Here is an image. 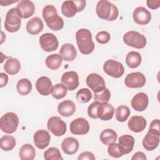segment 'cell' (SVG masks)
I'll use <instances>...</instances> for the list:
<instances>
[{"label": "cell", "instance_id": "obj_1", "mask_svg": "<svg viewBox=\"0 0 160 160\" xmlns=\"http://www.w3.org/2000/svg\"><path fill=\"white\" fill-rule=\"evenodd\" d=\"M42 18L49 28L52 31H59L64 27V21L58 16L56 8L53 5H47L42 10Z\"/></svg>", "mask_w": 160, "mask_h": 160}, {"label": "cell", "instance_id": "obj_2", "mask_svg": "<svg viewBox=\"0 0 160 160\" xmlns=\"http://www.w3.org/2000/svg\"><path fill=\"white\" fill-rule=\"evenodd\" d=\"M76 39L78 47L81 53L89 54L94 49V43L92 41V34L87 29H80L76 33Z\"/></svg>", "mask_w": 160, "mask_h": 160}, {"label": "cell", "instance_id": "obj_3", "mask_svg": "<svg viewBox=\"0 0 160 160\" xmlns=\"http://www.w3.org/2000/svg\"><path fill=\"white\" fill-rule=\"evenodd\" d=\"M96 11L99 18L109 21L116 20L119 15V11L116 6L106 0L98 1Z\"/></svg>", "mask_w": 160, "mask_h": 160}, {"label": "cell", "instance_id": "obj_4", "mask_svg": "<svg viewBox=\"0 0 160 160\" xmlns=\"http://www.w3.org/2000/svg\"><path fill=\"white\" fill-rule=\"evenodd\" d=\"M22 13L17 8L8 10L6 14L4 28L9 32H15L19 31L21 25Z\"/></svg>", "mask_w": 160, "mask_h": 160}, {"label": "cell", "instance_id": "obj_5", "mask_svg": "<svg viewBox=\"0 0 160 160\" xmlns=\"http://www.w3.org/2000/svg\"><path fill=\"white\" fill-rule=\"evenodd\" d=\"M19 124V118L16 114L8 112L0 118V128L2 132L7 134L14 132Z\"/></svg>", "mask_w": 160, "mask_h": 160}, {"label": "cell", "instance_id": "obj_6", "mask_svg": "<svg viewBox=\"0 0 160 160\" xmlns=\"http://www.w3.org/2000/svg\"><path fill=\"white\" fill-rule=\"evenodd\" d=\"M123 41L126 45L136 49H142L147 44L146 37L134 31L126 32L123 36Z\"/></svg>", "mask_w": 160, "mask_h": 160}, {"label": "cell", "instance_id": "obj_7", "mask_svg": "<svg viewBox=\"0 0 160 160\" xmlns=\"http://www.w3.org/2000/svg\"><path fill=\"white\" fill-rule=\"evenodd\" d=\"M48 129L56 136H61L66 132L67 126L58 116L51 117L47 122Z\"/></svg>", "mask_w": 160, "mask_h": 160}, {"label": "cell", "instance_id": "obj_8", "mask_svg": "<svg viewBox=\"0 0 160 160\" xmlns=\"http://www.w3.org/2000/svg\"><path fill=\"white\" fill-rule=\"evenodd\" d=\"M103 70L108 75L114 78L121 77L124 72V68L122 63L113 59L107 60L104 62Z\"/></svg>", "mask_w": 160, "mask_h": 160}, {"label": "cell", "instance_id": "obj_9", "mask_svg": "<svg viewBox=\"0 0 160 160\" xmlns=\"http://www.w3.org/2000/svg\"><path fill=\"white\" fill-rule=\"evenodd\" d=\"M159 131L156 129L149 128V131L144 137L142 144L147 151L155 149L159 143Z\"/></svg>", "mask_w": 160, "mask_h": 160}, {"label": "cell", "instance_id": "obj_10", "mask_svg": "<svg viewBox=\"0 0 160 160\" xmlns=\"http://www.w3.org/2000/svg\"><path fill=\"white\" fill-rule=\"evenodd\" d=\"M41 48L46 52H51L57 49L59 42L56 36L49 32L42 34L39 38Z\"/></svg>", "mask_w": 160, "mask_h": 160}, {"label": "cell", "instance_id": "obj_11", "mask_svg": "<svg viewBox=\"0 0 160 160\" xmlns=\"http://www.w3.org/2000/svg\"><path fill=\"white\" fill-rule=\"evenodd\" d=\"M145 76L140 72H131L128 74L124 79L125 85L130 88H139L146 84Z\"/></svg>", "mask_w": 160, "mask_h": 160}, {"label": "cell", "instance_id": "obj_12", "mask_svg": "<svg viewBox=\"0 0 160 160\" xmlns=\"http://www.w3.org/2000/svg\"><path fill=\"white\" fill-rule=\"evenodd\" d=\"M86 82L88 86L94 92H99L106 88V84L103 78L96 73L89 74L86 78Z\"/></svg>", "mask_w": 160, "mask_h": 160}, {"label": "cell", "instance_id": "obj_13", "mask_svg": "<svg viewBox=\"0 0 160 160\" xmlns=\"http://www.w3.org/2000/svg\"><path fill=\"white\" fill-rule=\"evenodd\" d=\"M89 131V124L83 118H78L74 119L70 124V131L75 135H84Z\"/></svg>", "mask_w": 160, "mask_h": 160}, {"label": "cell", "instance_id": "obj_14", "mask_svg": "<svg viewBox=\"0 0 160 160\" xmlns=\"http://www.w3.org/2000/svg\"><path fill=\"white\" fill-rule=\"evenodd\" d=\"M132 17L134 22L138 24L146 25L151 19V14L144 7L139 6L134 10Z\"/></svg>", "mask_w": 160, "mask_h": 160}, {"label": "cell", "instance_id": "obj_15", "mask_svg": "<svg viewBox=\"0 0 160 160\" xmlns=\"http://www.w3.org/2000/svg\"><path fill=\"white\" fill-rule=\"evenodd\" d=\"M61 82L66 86L69 91L76 89L79 86V76L76 72L71 71L63 73L61 77Z\"/></svg>", "mask_w": 160, "mask_h": 160}, {"label": "cell", "instance_id": "obj_16", "mask_svg": "<svg viewBox=\"0 0 160 160\" xmlns=\"http://www.w3.org/2000/svg\"><path fill=\"white\" fill-rule=\"evenodd\" d=\"M34 145L40 149H44L48 146L51 140L49 133L44 129L38 130L33 136Z\"/></svg>", "mask_w": 160, "mask_h": 160}, {"label": "cell", "instance_id": "obj_17", "mask_svg": "<svg viewBox=\"0 0 160 160\" xmlns=\"http://www.w3.org/2000/svg\"><path fill=\"white\" fill-rule=\"evenodd\" d=\"M36 88L38 92L42 96H48L52 91V83L51 79L46 76H41L36 82Z\"/></svg>", "mask_w": 160, "mask_h": 160}, {"label": "cell", "instance_id": "obj_18", "mask_svg": "<svg viewBox=\"0 0 160 160\" xmlns=\"http://www.w3.org/2000/svg\"><path fill=\"white\" fill-rule=\"evenodd\" d=\"M149 103L148 95L144 92H139L136 94L132 99L131 104L132 108L137 111H144Z\"/></svg>", "mask_w": 160, "mask_h": 160}, {"label": "cell", "instance_id": "obj_19", "mask_svg": "<svg viewBox=\"0 0 160 160\" xmlns=\"http://www.w3.org/2000/svg\"><path fill=\"white\" fill-rule=\"evenodd\" d=\"M146 119L141 116H133L128 121L129 129L134 132H140L144 130L146 127Z\"/></svg>", "mask_w": 160, "mask_h": 160}, {"label": "cell", "instance_id": "obj_20", "mask_svg": "<svg viewBox=\"0 0 160 160\" xmlns=\"http://www.w3.org/2000/svg\"><path fill=\"white\" fill-rule=\"evenodd\" d=\"M79 147L78 141L72 137L65 138L61 143V148L63 152L68 155L74 154L78 151Z\"/></svg>", "mask_w": 160, "mask_h": 160}, {"label": "cell", "instance_id": "obj_21", "mask_svg": "<svg viewBox=\"0 0 160 160\" xmlns=\"http://www.w3.org/2000/svg\"><path fill=\"white\" fill-rule=\"evenodd\" d=\"M43 28V22L39 17H34L31 18L26 23V31L31 35H37L42 31Z\"/></svg>", "mask_w": 160, "mask_h": 160}, {"label": "cell", "instance_id": "obj_22", "mask_svg": "<svg viewBox=\"0 0 160 160\" xmlns=\"http://www.w3.org/2000/svg\"><path fill=\"white\" fill-rule=\"evenodd\" d=\"M114 113V107L108 102L101 103L98 108V118L102 121H109L113 117Z\"/></svg>", "mask_w": 160, "mask_h": 160}, {"label": "cell", "instance_id": "obj_23", "mask_svg": "<svg viewBox=\"0 0 160 160\" xmlns=\"http://www.w3.org/2000/svg\"><path fill=\"white\" fill-rule=\"evenodd\" d=\"M18 8L22 13V18L27 19L32 16L35 12V6L31 1L22 0L17 4Z\"/></svg>", "mask_w": 160, "mask_h": 160}, {"label": "cell", "instance_id": "obj_24", "mask_svg": "<svg viewBox=\"0 0 160 160\" xmlns=\"http://www.w3.org/2000/svg\"><path fill=\"white\" fill-rule=\"evenodd\" d=\"M59 54L65 61H72L77 56V51L72 44L65 43L62 45Z\"/></svg>", "mask_w": 160, "mask_h": 160}, {"label": "cell", "instance_id": "obj_25", "mask_svg": "<svg viewBox=\"0 0 160 160\" xmlns=\"http://www.w3.org/2000/svg\"><path fill=\"white\" fill-rule=\"evenodd\" d=\"M118 144L123 154H129L134 148V138L129 134L122 135L119 137Z\"/></svg>", "mask_w": 160, "mask_h": 160}, {"label": "cell", "instance_id": "obj_26", "mask_svg": "<svg viewBox=\"0 0 160 160\" xmlns=\"http://www.w3.org/2000/svg\"><path fill=\"white\" fill-rule=\"evenodd\" d=\"M58 111L60 115L64 117L72 116L76 111L75 104L71 100H65L61 102L58 106Z\"/></svg>", "mask_w": 160, "mask_h": 160}, {"label": "cell", "instance_id": "obj_27", "mask_svg": "<svg viewBox=\"0 0 160 160\" xmlns=\"http://www.w3.org/2000/svg\"><path fill=\"white\" fill-rule=\"evenodd\" d=\"M61 12L67 18H72L78 12V8L75 1H65L61 6Z\"/></svg>", "mask_w": 160, "mask_h": 160}, {"label": "cell", "instance_id": "obj_28", "mask_svg": "<svg viewBox=\"0 0 160 160\" xmlns=\"http://www.w3.org/2000/svg\"><path fill=\"white\" fill-rule=\"evenodd\" d=\"M4 71L10 75H15L18 74L21 69V64L16 58H10L4 63Z\"/></svg>", "mask_w": 160, "mask_h": 160}, {"label": "cell", "instance_id": "obj_29", "mask_svg": "<svg viewBox=\"0 0 160 160\" xmlns=\"http://www.w3.org/2000/svg\"><path fill=\"white\" fill-rule=\"evenodd\" d=\"M19 156L21 160H32L36 156V150L31 144H25L21 147Z\"/></svg>", "mask_w": 160, "mask_h": 160}, {"label": "cell", "instance_id": "obj_30", "mask_svg": "<svg viewBox=\"0 0 160 160\" xmlns=\"http://www.w3.org/2000/svg\"><path fill=\"white\" fill-rule=\"evenodd\" d=\"M99 138L102 144L109 145L116 141L118 134L114 130L112 129H106L101 132Z\"/></svg>", "mask_w": 160, "mask_h": 160}, {"label": "cell", "instance_id": "obj_31", "mask_svg": "<svg viewBox=\"0 0 160 160\" xmlns=\"http://www.w3.org/2000/svg\"><path fill=\"white\" fill-rule=\"evenodd\" d=\"M142 58L138 52L131 51L126 57V63L130 68H136L141 63Z\"/></svg>", "mask_w": 160, "mask_h": 160}, {"label": "cell", "instance_id": "obj_32", "mask_svg": "<svg viewBox=\"0 0 160 160\" xmlns=\"http://www.w3.org/2000/svg\"><path fill=\"white\" fill-rule=\"evenodd\" d=\"M46 66L51 70H56L61 66L62 62V57L60 54H52L49 55L46 59Z\"/></svg>", "mask_w": 160, "mask_h": 160}, {"label": "cell", "instance_id": "obj_33", "mask_svg": "<svg viewBox=\"0 0 160 160\" xmlns=\"http://www.w3.org/2000/svg\"><path fill=\"white\" fill-rule=\"evenodd\" d=\"M16 89L19 94L22 96L28 95L32 90L31 82L26 78L21 79L16 84Z\"/></svg>", "mask_w": 160, "mask_h": 160}, {"label": "cell", "instance_id": "obj_34", "mask_svg": "<svg viewBox=\"0 0 160 160\" xmlns=\"http://www.w3.org/2000/svg\"><path fill=\"white\" fill-rule=\"evenodd\" d=\"M16 146V139L11 135H4L0 140V147L4 151L12 150Z\"/></svg>", "mask_w": 160, "mask_h": 160}, {"label": "cell", "instance_id": "obj_35", "mask_svg": "<svg viewBox=\"0 0 160 160\" xmlns=\"http://www.w3.org/2000/svg\"><path fill=\"white\" fill-rule=\"evenodd\" d=\"M130 113V109L127 106L121 105L118 106L116 109V119L119 122H124L128 119Z\"/></svg>", "mask_w": 160, "mask_h": 160}, {"label": "cell", "instance_id": "obj_36", "mask_svg": "<svg viewBox=\"0 0 160 160\" xmlns=\"http://www.w3.org/2000/svg\"><path fill=\"white\" fill-rule=\"evenodd\" d=\"M68 92L67 88L63 84H56L52 88V96L56 99H60L64 98Z\"/></svg>", "mask_w": 160, "mask_h": 160}, {"label": "cell", "instance_id": "obj_37", "mask_svg": "<svg viewBox=\"0 0 160 160\" xmlns=\"http://www.w3.org/2000/svg\"><path fill=\"white\" fill-rule=\"evenodd\" d=\"M44 158L46 160H62L59 150L54 147H51L44 152Z\"/></svg>", "mask_w": 160, "mask_h": 160}, {"label": "cell", "instance_id": "obj_38", "mask_svg": "<svg viewBox=\"0 0 160 160\" xmlns=\"http://www.w3.org/2000/svg\"><path fill=\"white\" fill-rule=\"evenodd\" d=\"M92 93L88 88H82L76 93L77 100L81 103H86L92 98Z\"/></svg>", "mask_w": 160, "mask_h": 160}, {"label": "cell", "instance_id": "obj_39", "mask_svg": "<svg viewBox=\"0 0 160 160\" xmlns=\"http://www.w3.org/2000/svg\"><path fill=\"white\" fill-rule=\"evenodd\" d=\"M111 98V92L108 88H105L103 91L99 92H94V101L99 103L108 102Z\"/></svg>", "mask_w": 160, "mask_h": 160}, {"label": "cell", "instance_id": "obj_40", "mask_svg": "<svg viewBox=\"0 0 160 160\" xmlns=\"http://www.w3.org/2000/svg\"><path fill=\"white\" fill-rule=\"evenodd\" d=\"M108 152L109 156L116 158H120L123 155V153L119 147V144L116 142L112 143L108 146Z\"/></svg>", "mask_w": 160, "mask_h": 160}, {"label": "cell", "instance_id": "obj_41", "mask_svg": "<svg viewBox=\"0 0 160 160\" xmlns=\"http://www.w3.org/2000/svg\"><path fill=\"white\" fill-rule=\"evenodd\" d=\"M111 38L110 34L105 31H102L99 32L96 36V40L98 42L101 44H104L108 43Z\"/></svg>", "mask_w": 160, "mask_h": 160}, {"label": "cell", "instance_id": "obj_42", "mask_svg": "<svg viewBox=\"0 0 160 160\" xmlns=\"http://www.w3.org/2000/svg\"><path fill=\"white\" fill-rule=\"evenodd\" d=\"M101 103L94 101L92 103H91L88 108V116L92 119H97L98 118V108Z\"/></svg>", "mask_w": 160, "mask_h": 160}, {"label": "cell", "instance_id": "obj_43", "mask_svg": "<svg viewBox=\"0 0 160 160\" xmlns=\"http://www.w3.org/2000/svg\"><path fill=\"white\" fill-rule=\"evenodd\" d=\"M78 160H84V159L95 160L96 158L93 153L89 151H85V152H82L79 154V156L78 158Z\"/></svg>", "mask_w": 160, "mask_h": 160}, {"label": "cell", "instance_id": "obj_44", "mask_svg": "<svg viewBox=\"0 0 160 160\" xmlns=\"http://www.w3.org/2000/svg\"><path fill=\"white\" fill-rule=\"evenodd\" d=\"M147 6L149 8L151 9H156L160 6L159 0H148L146 1Z\"/></svg>", "mask_w": 160, "mask_h": 160}, {"label": "cell", "instance_id": "obj_45", "mask_svg": "<svg viewBox=\"0 0 160 160\" xmlns=\"http://www.w3.org/2000/svg\"><path fill=\"white\" fill-rule=\"evenodd\" d=\"M132 160H146L147 158L144 153L141 151H138L134 153L131 158Z\"/></svg>", "mask_w": 160, "mask_h": 160}, {"label": "cell", "instance_id": "obj_46", "mask_svg": "<svg viewBox=\"0 0 160 160\" xmlns=\"http://www.w3.org/2000/svg\"><path fill=\"white\" fill-rule=\"evenodd\" d=\"M0 87L3 88L5 86L8 82V76L4 72L0 73Z\"/></svg>", "mask_w": 160, "mask_h": 160}, {"label": "cell", "instance_id": "obj_47", "mask_svg": "<svg viewBox=\"0 0 160 160\" xmlns=\"http://www.w3.org/2000/svg\"><path fill=\"white\" fill-rule=\"evenodd\" d=\"M149 128L156 129L159 131V119H154L150 124Z\"/></svg>", "mask_w": 160, "mask_h": 160}, {"label": "cell", "instance_id": "obj_48", "mask_svg": "<svg viewBox=\"0 0 160 160\" xmlns=\"http://www.w3.org/2000/svg\"><path fill=\"white\" fill-rule=\"evenodd\" d=\"M77 6L78 8V12H81L82 11L85 6H86V1H75Z\"/></svg>", "mask_w": 160, "mask_h": 160}, {"label": "cell", "instance_id": "obj_49", "mask_svg": "<svg viewBox=\"0 0 160 160\" xmlns=\"http://www.w3.org/2000/svg\"><path fill=\"white\" fill-rule=\"evenodd\" d=\"M18 2V1H9V0H5V1H0V4L2 6H8L11 4L14 3Z\"/></svg>", "mask_w": 160, "mask_h": 160}]
</instances>
